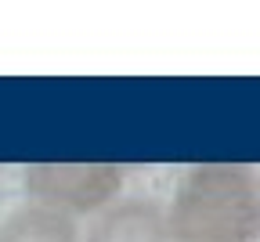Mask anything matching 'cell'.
I'll return each instance as SVG.
<instances>
[{"label":"cell","mask_w":260,"mask_h":242,"mask_svg":"<svg viewBox=\"0 0 260 242\" xmlns=\"http://www.w3.org/2000/svg\"><path fill=\"white\" fill-rule=\"evenodd\" d=\"M174 242H256L260 177L239 163H203L177 181L167 202Z\"/></svg>","instance_id":"1"},{"label":"cell","mask_w":260,"mask_h":242,"mask_svg":"<svg viewBox=\"0 0 260 242\" xmlns=\"http://www.w3.org/2000/svg\"><path fill=\"white\" fill-rule=\"evenodd\" d=\"M25 195L69 217H94L123 192V166L116 163H32L25 166Z\"/></svg>","instance_id":"2"},{"label":"cell","mask_w":260,"mask_h":242,"mask_svg":"<svg viewBox=\"0 0 260 242\" xmlns=\"http://www.w3.org/2000/svg\"><path fill=\"white\" fill-rule=\"evenodd\" d=\"M83 242H174L167 206L148 195H123L90 217Z\"/></svg>","instance_id":"3"},{"label":"cell","mask_w":260,"mask_h":242,"mask_svg":"<svg viewBox=\"0 0 260 242\" xmlns=\"http://www.w3.org/2000/svg\"><path fill=\"white\" fill-rule=\"evenodd\" d=\"M0 242H83V228L76 217L29 199L0 217Z\"/></svg>","instance_id":"4"}]
</instances>
